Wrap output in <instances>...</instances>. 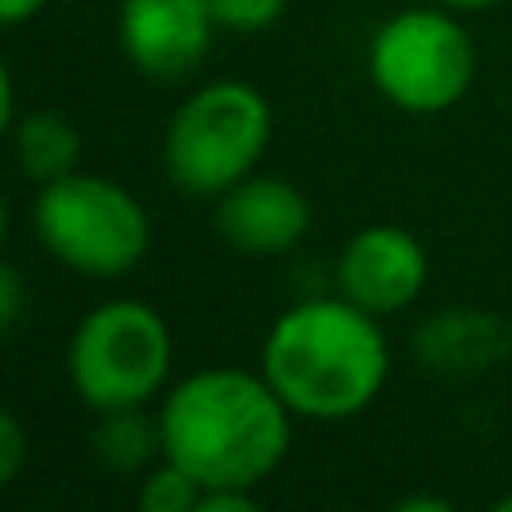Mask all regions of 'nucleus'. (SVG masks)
<instances>
[{
    "mask_svg": "<svg viewBox=\"0 0 512 512\" xmlns=\"http://www.w3.org/2000/svg\"><path fill=\"white\" fill-rule=\"evenodd\" d=\"M248 508H256L252 490H230V486L203 490V504H198V512H248Z\"/></svg>",
    "mask_w": 512,
    "mask_h": 512,
    "instance_id": "16",
    "label": "nucleus"
},
{
    "mask_svg": "<svg viewBox=\"0 0 512 512\" xmlns=\"http://www.w3.org/2000/svg\"><path fill=\"white\" fill-rule=\"evenodd\" d=\"M292 418L265 373L239 364L198 369L162 396V459L180 463L203 490H256L288 459Z\"/></svg>",
    "mask_w": 512,
    "mask_h": 512,
    "instance_id": "1",
    "label": "nucleus"
},
{
    "mask_svg": "<svg viewBox=\"0 0 512 512\" xmlns=\"http://www.w3.org/2000/svg\"><path fill=\"white\" fill-rule=\"evenodd\" d=\"M212 5L216 27L225 32H265L283 18L288 0H207Z\"/></svg>",
    "mask_w": 512,
    "mask_h": 512,
    "instance_id": "13",
    "label": "nucleus"
},
{
    "mask_svg": "<svg viewBox=\"0 0 512 512\" xmlns=\"http://www.w3.org/2000/svg\"><path fill=\"white\" fill-rule=\"evenodd\" d=\"M216 230L248 256H283L310 234V203L292 180L252 171L216 198Z\"/></svg>",
    "mask_w": 512,
    "mask_h": 512,
    "instance_id": "9",
    "label": "nucleus"
},
{
    "mask_svg": "<svg viewBox=\"0 0 512 512\" xmlns=\"http://www.w3.org/2000/svg\"><path fill=\"white\" fill-rule=\"evenodd\" d=\"M32 234L45 252L86 279H122L149 252V212L126 185L90 171L36 189Z\"/></svg>",
    "mask_w": 512,
    "mask_h": 512,
    "instance_id": "4",
    "label": "nucleus"
},
{
    "mask_svg": "<svg viewBox=\"0 0 512 512\" xmlns=\"http://www.w3.org/2000/svg\"><path fill=\"white\" fill-rule=\"evenodd\" d=\"M99 468L117 472V477H140L162 459V423L149 418L144 409H113L99 414L95 436H90Z\"/></svg>",
    "mask_w": 512,
    "mask_h": 512,
    "instance_id": "11",
    "label": "nucleus"
},
{
    "mask_svg": "<svg viewBox=\"0 0 512 512\" xmlns=\"http://www.w3.org/2000/svg\"><path fill=\"white\" fill-rule=\"evenodd\" d=\"M216 18L207 0H122L117 41L149 81H180L207 59Z\"/></svg>",
    "mask_w": 512,
    "mask_h": 512,
    "instance_id": "8",
    "label": "nucleus"
},
{
    "mask_svg": "<svg viewBox=\"0 0 512 512\" xmlns=\"http://www.w3.org/2000/svg\"><path fill=\"white\" fill-rule=\"evenodd\" d=\"M45 5H50V0H0V18H5V27H23V23H32Z\"/></svg>",
    "mask_w": 512,
    "mask_h": 512,
    "instance_id": "17",
    "label": "nucleus"
},
{
    "mask_svg": "<svg viewBox=\"0 0 512 512\" xmlns=\"http://www.w3.org/2000/svg\"><path fill=\"white\" fill-rule=\"evenodd\" d=\"M337 292L369 315H400L427 292L432 261L405 225H364L337 252Z\"/></svg>",
    "mask_w": 512,
    "mask_h": 512,
    "instance_id": "7",
    "label": "nucleus"
},
{
    "mask_svg": "<svg viewBox=\"0 0 512 512\" xmlns=\"http://www.w3.org/2000/svg\"><path fill=\"white\" fill-rule=\"evenodd\" d=\"M270 135L274 117L261 90L239 77L207 81L171 113L162 135V171L180 194L216 203L256 171Z\"/></svg>",
    "mask_w": 512,
    "mask_h": 512,
    "instance_id": "3",
    "label": "nucleus"
},
{
    "mask_svg": "<svg viewBox=\"0 0 512 512\" xmlns=\"http://www.w3.org/2000/svg\"><path fill=\"white\" fill-rule=\"evenodd\" d=\"M499 512H512V495H508V499H499Z\"/></svg>",
    "mask_w": 512,
    "mask_h": 512,
    "instance_id": "20",
    "label": "nucleus"
},
{
    "mask_svg": "<svg viewBox=\"0 0 512 512\" xmlns=\"http://www.w3.org/2000/svg\"><path fill=\"white\" fill-rule=\"evenodd\" d=\"M9 144H14V162L23 171V180H32L36 189L72 176L81 162V131L59 108H32V113L14 117L9 122Z\"/></svg>",
    "mask_w": 512,
    "mask_h": 512,
    "instance_id": "10",
    "label": "nucleus"
},
{
    "mask_svg": "<svg viewBox=\"0 0 512 512\" xmlns=\"http://www.w3.org/2000/svg\"><path fill=\"white\" fill-rule=\"evenodd\" d=\"M198 504H203V481L189 477L180 463L158 459L144 472V486H140L144 512H198Z\"/></svg>",
    "mask_w": 512,
    "mask_h": 512,
    "instance_id": "12",
    "label": "nucleus"
},
{
    "mask_svg": "<svg viewBox=\"0 0 512 512\" xmlns=\"http://www.w3.org/2000/svg\"><path fill=\"white\" fill-rule=\"evenodd\" d=\"M369 81L387 104L414 117L450 113L477 77V45L454 9H400L369 41Z\"/></svg>",
    "mask_w": 512,
    "mask_h": 512,
    "instance_id": "6",
    "label": "nucleus"
},
{
    "mask_svg": "<svg viewBox=\"0 0 512 512\" xmlns=\"http://www.w3.org/2000/svg\"><path fill=\"white\" fill-rule=\"evenodd\" d=\"M261 373L306 423H346L382 396L391 342L378 315L337 297L288 306L261 342Z\"/></svg>",
    "mask_w": 512,
    "mask_h": 512,
    "instance_id": "2",
    "label": "nucleus"
},
{
    "mask_svg": "<svg viewBox=\"0 0 512 512\" xmlns=\"http://www.w3.org/2000/svg\"><path fill=\"white\" fill-rule=\"evenodd\" d=\"M176 360L167 319L135 297L99 301L68 342V382L95 414L144 409L162 396Z\"/></svg>",
    "mask_w": 512,
    "mask_h": 512,
    "instance_id": "5",
    "label": "nucleus"
},
{
    "mask_svg": "<svg viewBox=\"0 0 512 512\" xmlns=\"http://www.w3.org/2000/svg\"><path fill=\"white\" fill-rule=\"evenodd\" d=\"M23 319V279H18L14 265L0 270V328H18Z\"/></svg>",
    "mask_w": 512,
    "mask_h": 512,
    "instance_id": "15",
    "label": "nucleus"
},
{
    "mask_svg": "<svg viewBox=\"0 0 512 512\" xmlns=\"http://www.w3.org/2000/svg\"><path fill=\"white\" fill-rule=\"evenodd\" d=\"M23 459H27V432L18 423V414H0V481H14L23 472Z\"/></svg>",
    "mask_w": 512,
    "mask_h": 512,
    "instance_id": "14",
    "label": "nucleus"
},
{
    "mask_svg": "<svg viewBox=\"0 0 512 512\" xmlns=\"http://www.w3.org/2000/svg\"><path fill=\"white\" fill-rule=\"evenodd\" d=\"M436 5H445V9H490V5H504V0H436Z\"/></svg>",
    "mask_w": 512,
    "mask_h": 512,
    "instance_id": "18",
    "label": "nucleus"
},
{
    "mask_svg": "<svg viewBox=\"0 0 512 512\" xmlns=\"http://www.w3.org/2000/svg\"><path fill=\"white\" fill-rule=\"evenodd\" d=\"M405 512H414V508H432V512H445L450 504H445V499H405V504H400Z\"/></svg>",
    "mask_w": 512,
    "mask_h": 512,
    "instance_id": "19",
    "label": "nucleus"
}]
</instances>
